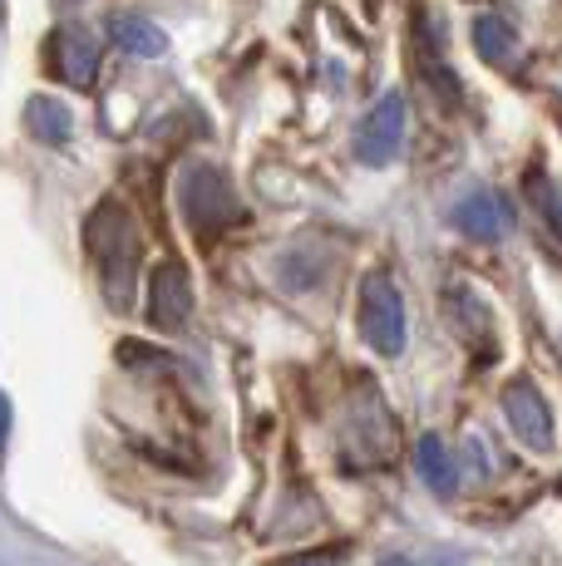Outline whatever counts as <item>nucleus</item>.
Segmentation results:
<instances>
[{"instance_id":"obj_14","label":"nucleus","mask_w":562,"mask_h":566,"mask_svg":"<svg viewBox=\"0 0 562 566\" xmlns=\"http://www.w3.org/2000/svg\"><path fill=\"white\" fill-rule=\"evenodd\" d=\"M277 566H341L336 552H301V557H281Z\"/></svg>"},{"instance_id":"obj_5","label":"nucleus","mask_w":562,"mask_h":566,"mask_svg":"<svg viewBox=\"0 0 562 566\" xmlns=\"http://www.w3.org/2000/svg\"><path fill=\"white\" fill-rule=\"evenodd\" d=\"M45 64L70 90H90L100 80V45L84 25H55L45 40Z\"/></svg>"},{"instance_id":"obj_15","label":"nucleus","mask_w":562,"mask_h":566,"mask_svg":"<svg viewBox=\"0 0 562 566\" xmlns=\"http://www.w3.org/2000/svg\"><path fill=\"white\" fill-rule=\"evenodd\" d=\"M55 6H60V10H64V6H74V0H55Z\"/></svg>"},{"instance_id":"obj_12","label":"nucleus","mask_w":562,"mask_h":566,"mask_svg":"<svg viewBox=\"0 0 562 566\" xmlns=\"http://www.w3.org/2000/svg\"><path fill=\"white\" fill-rule=\"evenodd\" d=\"M25 124H30V134H35L40 144L60 148V144H70L74 118H70V108H64L60 99H50V94H35L30 108H25Z\"/></svg>"},{"instance_id":"obj_4","label":"nucleus","mask_w":562,"mask_h":566,"mask_svg":"<svg viewBox=\"0 0 562 566\" xmlns=\"http://www.w3.org/2000/svg\"><path fill=\"white\" fill-rule=\"evenodd\" d=\"M399 148H405V94L391 90L375 99V108L355 128V158L365 168H385L399 158Z\"/></svg>"},{"instance_id":"obj_3","label":"nucleus","mask_w":562,"mask_h":566,"mask_svg":"<svg viewBox=\"0 0 562 566\" xmlns=\"http://www.w3.org/2000/svg\"><path fill=\"white\" fill-rule=\"evenodd\" d=\"M361 335L375 355L405 350V296L391 271H365L361 281Z\"/></svg>"},{"instance_id":"obj_7","label":"nucleus","mask_w":562,"mask_h":566,"mask_svg":"<svg viewBox=\"0 0 562 566\" xmlns=\"http://www.w3.org/2000/svg\"><path fill=\"white\" fill-rule=\"evenodd\" d=\"M503 413H508V423H513V433L533 453L553 449V409H548V399L538 395L528 379H513V385L503 389Z\"/></svg>"},{"instance_id":"obj_9","label":"nucleus","mask_w":562,"mask_h":566,"mask_svg":"<svg viewBox=\"0 0 562 566\" xmlns=\"http://www.w3.org/2000/svg\"><path fill=\"white\" fill-rule=\"evenodd\" d=\"M110 40L124 54H134V60H158V54L168 50L164 30H158L154 20H144V15H114L110 20Z\"/></svg>"},{"instance_id":"obj_13","label":"nucleus","mask_w":562,"mask_h":566,"mask_svg":"<svg viewBox=\"0 0 562 566\" xmlns=\"http://www.w3.org/2000/svg\"><path fill=\"white\" fill-rule=\"evenodd\" d=\"M528 198H533V207L543 212V222L562 237V188L558 182H548L543 172H533V178H528Z\"/></svg>"},{"instance_id":"obj_8","label":"nucleus","mask_w":562,"mask_h":566,"mask_svg":"<svg viewBox=\"0 0 562 566\" xmlns=\"http://www.w3.org/2000/svg\"><path fill=\"white\" fill-rule=\"evenodd\" d=\"M454 227L464 237H473V242H499L508 232V207L493 192H469V198L454 207Z\"/></svg>"},{"instance_id":"obj_2","label":"nucleus","mask_w":562,"mask_h":566,"mask_svg":"<svg viewBox=\"0 0 562 566\" xmlns=\"http://www.w3.org/2000/svg\"><path fill=\"white\" fill-rule=\"evenodd\" d=\"M178 198H183V212H188L192 232H202V237H212V232H222V227L242 222V202H237L227 172L212 168V163H192V168H183Z\"/></svg>"},{"instance_id":"obj_1","label":"nucleus","mask_w":562,"mask_h":566,"mask_svg":"<svg viewBox=\"0 0 562 566\" xmlns=\"http://www.w3.org/2000/svg\"><path fill=\"white\" fill-rule=\"evenodd\" d=\"M84 247H90L94 266H100V276H104V296H110V306L124 311L128 301H134L138 256H144L138 232H134V217H128L114 198L100 202L90 212V222H84Z\"/></svg>"},{"instance_id":"obj_10","label":"nucleus","mask_w":562,"mask_h":566,"mask_svg":"<svg viewBox=\"0 0 562 566\" xmlns=\"http://www.w3.org/2000/svg\"><path fill=\"white\" fill-rule=\"evenodd\" d=\"M473 50H479V60H489L493 70H513V64H518L513 25L499 20V15H479V20H473Z\"/></svg>"},{"instance_id":"obj_6","label":"nucleus","mask_w":562,"mask_h":566,"mask_svg":"<svg viewBox=\"0 0 562 566\" xmlns=\"http://www.w3.org/2000/svg\"><path fill=\"white\" fill-rule=\"evenodd\" d=\"M192 315V281L178 261H158L148 276V325L158 331H183Z\"/></svg>"},{"instance_id":"obj_11","label":"nucleus","mask_w":562,"mask_h":566,"mask_svg":"<svg viewBox=\"0 0 562 566\" xmlns=\"http://www.w3.org/2000/svg\"><path fill=\"white\" fill-rule=\"evenodd\" d=\"M415 463H419V478H425L439 497H449L454 488H459V473H454V459L439 433H425V439L415 443Z\"/></svg>"}]
</instances>
